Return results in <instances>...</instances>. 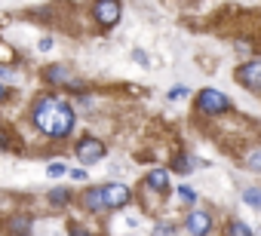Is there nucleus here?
<instances>
[{"label":"nucleus","mask_w":261,"mask_h":236,"mask_svg":"<svg viewBox=\"0 0 261 236\" xmlns=\"http://www.w3.org/2000/svg\"><path fill=\"white\" fill-rule=\"evenodd\" d=\"M34 126L53 138H62L74 129V110H71V104H65L59 98H43L34 107Z\"/></svg>","instance_id":"f257e3e1"},{"label":"nucleus","mask_w":261,"mask_h":236,"mask_svg":"<svg viewBox=\"0 0 261 236\" xmlns=\"http://www.w3.org/2000/svg\"><path fill=\"white\" fill-rule=\"evenodd\" d=\"M197 107H200L203 113H224V110L230 107V101H227V95H221L218 89H203V92L197 95Z\"/></svg>","instance_id":"f03ea898"},{"label":"nucleus","mask_w":261,"mask_h":236,"mask_svg":"<svg viewBox=\"0 0 261 236\" xmlns=\"http://www.w3.org/2000/svg\"><path fill=\"white\" fill-rule=\"evenodd\" d=\"M237 80H240V86H246V89H252V92H261V62L243 65V68L237 71Z\"/></svg>","instance_id":"7ed1b4c3"},{"label":"nucleus","mask_w":261,"mask_h":236,"mask_svg":"<svg viewBox=\"0 0 261 236\" xmlns=\"http://www.w3.org/2000/svg\"><path fill=\"white\" fill-rule=\"evenodd\" d=\"M101 193H105V205L108 209H120V205H126L129 199H133V193H129L126 184H105Z\"/></svg>","instance_id":"20e7f679"},{"label":"nucleus","mask_w":261,"mask_h":236,"mask_svg":"<svg viewBox=\"0 0 261 236\" xmlns=\"http://www.w3.org/2000/svg\"><path fill=\"white\" fill-rule=\"evenodd\" d=\"M101 157H105V144L98 138H83L77 144V160L80 163H98Z\"/></svg>","instance_id":"39448f33"},{"label":"nucleus","mask_w":261,"mask_h":236,"mask_svg":"<svg viewBox=\"0 0 261 236\" xmlns=\"http://www.w3.org/2000/svg\"><path fill=\"white\" fill-rule=\"evenodd\" d=\"M95 22L111 28L120 22V4H114V0H101V4H95Z\"/></svg>","instance_id":"423d86ee"},{"label":"nucleus","mask_w":261,"mask_h":236,"mask_svg":"<svg viewBox=\"0 0 261 236\" xmlns=\"http://www.w3.org/2000/svg\"><path fill=\"white\" fill-rule=\"evenodd\" d=\"M188 230H191L194 236H206V233L212 230V215H209V212H191V215H188Z\"/></svg>","instance_id":"0eeeda50"},{"label":"nucleus","mask_w":261,"mask_h":236,"mask_svg":"<svg viewBox=\"0 0 261 236\" xmlns=\"http://www.w3.org/2000/svg\"><path fill=\"white\" fill-rule=\"evenodd\" d=\"M148 187L166 193V190H169V175H166V169H151V172H148Z\"/></svg>","instance_id":"6e6552de"},{"label":"nucleus","mask_w":261,"mask_h":236,"mask_svg":"<svg viewBox=\"0 0 261 236\" xmlns=\"http://www.w3.org/2000/svg\"><path fill=\"white\" fill-rule=\"evenodd\" d=\"M83 202H86V209H89V212H101V209H108V205H105V193H101V187L86 190Z\"/></svg>","instance_id":"1a4fd4ad"},{"label":"nucleus","mask_w":261,"mask_h":236,"mask_svg":"<svg viewBox=\"0 0 261 236\" xmlns=\"http://www.w3.org/2000/svg\"><path fill=\"white\" fill-rule=\"evenodd\" d=\"M46 80H53V83H71V77H68V71H65L62 65L46 68Z\"/></svg>","instance_id":"9d476101"},{"label":"nucleus","mask_w":261,"mask_h":236,"mask_svg":"<svg viewBox=\"0 0 261 236\" xmlns=\"http://www.w3.org/2000/svg\"><path fill=\"white\" fill-rule=\"evenodd\" d=\"M243 199H246V205H252V209L261 212V190L258 187H246L243 190Z\"/></svg>","instance_id":"9b49d317"},{"label":"nucleus","mask_w":261,"mask_h":236,"mask_svg":"<svg viewBox=\"0 0 261 236\" xmlns=\"http://www.w3.org/2000/svg\"><path fill=\"white\" fill-rule=\"evenodd\" d=\"M227 236H255L243 221H230V227H227Z\"/></svg>","instance_id":"f8f14e48"},{"label":"nucleus","mask_w":261,"mask_h":236,"mask_svg":"<svg viewBox=\"0 0 261 236\" xmlns=\"http://www.w3.org/2000/svg\"><path fill=\"white\" fill-rule=\"evenodd\" d=\"M10 230H13V233H19V236H28V230H31V221H28V218H16V221L10 224Z\"/></svg>","instance_id":"ddd939ff"},{"label":"nucleus","mask_w":261,"mask_h":236,"mask_svg":"<svg viewBox=\"0 0 261 236\" xmlns=\"http://www.w3.org/2000/svg\"><path fill=\"white\" fill-rule=\"evenodd\" d=\"M175 172H181V175L194 172V160L191 157H175Z\"/></svg>","instance_id":"4468645a"},{"label":"nucleus","mask_w":261,"mask_h":236,"mask_svg":"<svg viewBox=\"0 0 261 236\" xmlns=\"http://www.w3.org/2000/svg\"><path fill=\"white\" fill-rule=\"evenodd\" d=\"M49 202H53V205L68 202V190H59V187H56V190H49Z\"/></svg>","instance_id":"2eb2a0df"},{"label":"nucleus","mask_w":261,"mask_h":236,"mask_svg":"<svg viewBox=\"0 0 261 236\" xmlns=\"http://www.w3.org/2000/svg\"><path fill=\"white\" fill-rule=\"evenodd\" d=\"M53 178H62V175H68V166L65 163H49V169H46Z\"/></svg>","instance_id":"dca6fc26"},{"label":"nucleus","mask_w":261,"mask_h":236,"mask_svg":"<svg viewBox=\"0 0 261 236\" xmlns=\"http://www.w3.org/2000/svg\"><path fill=\"white\" fill-rule=\"evenodd\" d=\"M178 196H181V202H194L197 199V193L191 187H178Z\"/></svg>","instance_id":"f3484780"},{"label":"nucleus","mask_w":261,"mask_h":236,"mask_svg":"<svg viewBox=\"0 0 261 236\" xmlns=\"http://www.w3.org/2000/svg\"><path fill=\"white\" fill-rule=\"evenodd\" d=\"M249 169H255V172H261V151H255V154H249Z\"/></svg>","instance_id":"a211bd4d"},{"label":"nucleus","mask_w":261,"mask_h":236,"mask_svg":"<svg viewBox=\"0 0 261 236\" xmlns=\"http://www.w3.org/2000/svg\"><path fill=\"white\" fill-rule=\"evenodd\" d=\"M154 236H175V230H172L169 224H160V227L154 230Z\"/></svg>","instance_id":"6ab92c4d"},{"label":"nucleus","mask_w":261,"mask_h":236,"mask_svg":"<svg viewBox=\"0 0 261 236\" xmlns=\"http://www.w3.org/2000/svg\"><path fill=\"white\" fill-rule=\"evenodd\" d=\"M185 95H188V89H185V86H178V89H172V92H169V98H172V101H175V98H185Z\"/></svg>","instance_id":"aec40b11"},{"label":"nucleus","mask_w":261,"mask_h":236,"mask_svg":"<svg viewBox=\"0 0 261 236\" xmlns=\"http://www.w3.org/2000/svg\"><path fill=\"white\" fill-rule=\"evenodd\" d=\"M13 144V138H10V132H4V129H0V148H10Z\"/></svg>","instance_id":"412c9836"},{"label":"nucleus","mask_w":261,"mask_h":236,"mask_svg":"<svg viewBox=\"0 0 261 236\" xmlns=\"http://www.w3.org/2000/svg\"><path fill=\"white\" fill-rule=\"evenodd\" d=\"M71 178H74V181H83V178H86V172H83V169H74V172H71Z\"/></svg>","instance_id":"4be33fe9"},{"label":"nucleus","mask_w":261,"mask_h":236,"mask_svg":"<svg viewBox=\"0 0 261 236\" xmlns=\"http://www.w3.org/2000/svg\"><path fill=\"white\" fill-rule=\"evenodd\" d=\"M0 77H16V74H13L10 68H0Z\"/></svg>","instance_id":"5701e85b"},{"label":"nucleus","mask_w":261,"mask_h":236,"mask_svg":"<svg viewBox=\"0 0 261 236\" xmlns=\"http://www.w3.org/2000/svg\"><path fill=\"white\" fill-rule=\"evenodd\" d=\"M71 233H74V236H89V233H86V230H80V227H74Z\"/></svg>","instance_id":"b1692460"},{"label":"nucleus","mask_w":261,"mask_h":236,"mask_svg":"<svg viewBox=\"0 0 261 236\" xmlns=\"http://www.w3.org/2000/svg\"><path fill=\"white\" fill-rule=\"evenodd\" d=\"M4 98H7V86H4V83H0V101H4Z\"/></svg>","instance_id":"393cba45"}]
</instances>
